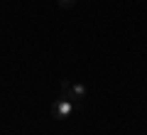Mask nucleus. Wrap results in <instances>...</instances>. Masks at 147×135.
<instances>
[{"instance_id": "f257e3e1", "label": "nucleus", "mask_w": 147, "mask_h": 135, "mask_svg": "<svg viewBox=\"0 0 147 135\" xmlns=\"http://www.w3.org/2000/svg\"><path fill=\"white\" fill-rule=\"evenodd\" d=\"M86 94H88V91H86L84 83H74V81H69V79H64V81H61V96H64V98L84 101Z\"/></svg>"}, {"instance_id": "f03ea898", "label": "nucleus", "mask_w": 147, "mask_h": 135, "mask_svg": "<svg viewBox=\"0 0 147 135\" xmlns=\"http://www.w3.org/2000/svg\"><path fill=\"white\" fill-rule=\"evenodd\" d=\"M71 113H74V101L71 98H64V96H61V98L52 106V118H57V120L71 118Z\"/></svg>"}, {"instance_id": "7ed1b4c3", "label": "nucleus", "mask_w": 147, "mask_h": 135, "mask_svg": "<svg viewBox=\"0 0 147 135\" xmlns=\"http://www.w3.org/2000/svg\"><path fill=\"white\" fill-rule=\"evenodd\" d=\"M76 0H59V7H74Z\"/></svg>"}]
</instances>
